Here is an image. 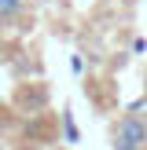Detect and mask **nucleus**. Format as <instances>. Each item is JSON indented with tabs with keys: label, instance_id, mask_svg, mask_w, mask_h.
<instances>
[{
	"label": "nucleus",
	"instance_id": "nucleus-1",
	"mask_svg": "<svg viewBox=\"0 0 147 150\" xmlns=\"http://www.w3.org/2000/svg\"><path fill=\"white\" fill-rule=\"evenodd\" d=\"M114 150H147V121L136 110H129L114 125Z\"/></svg>",
	"mask_w": 147,
	"mask_h": 150
},
{
	"label": "nucleus",
	"instance_id": "nucleus-2",
	"mask_svg": "<svg viewBox=\"0 0 147 150\" xmlns=\"http://www.w3.org/2000/svg\"><path fill=\"white\" fill-rule=\"evenodd\" d=\"M29 0H0V18H15V15L26 11Z\"/></svg>",
	"mask_w": 147,
	"mask_h": 150
}]
</instances>
